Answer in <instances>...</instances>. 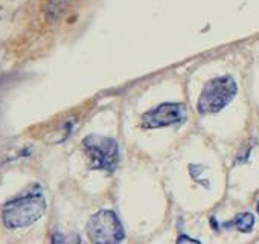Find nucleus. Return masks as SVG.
<instances>
[{
    "instance_id": "f257e3e1",
    "label": "nucleus",
    "mask_w": 259,
    "mask_h": 244,
    "mask_svg": "<svg viewBox=\"0 0 259 244\" xmlns=\"http://www.w3.org/2000/svg\"><path fill=\"white\" fill-rule=\"evenodd\" d=\"M46 211L45 195L38 188L26 192L25 195L16 197L8 201L2 211V220L8 229H20L31 226Z\"/></svg>"
},
{
    "instance_id": "f03ea898",
    "label": "nucleus",
    "mask_w": 259,
    "mask_h": 244,
    "mask_svg": "<svg viewBox=\"0 0 259 244\" xmlns=\"http://www.w3.org/2000/svg\"><path fill=\"white\" fill-rule=\"evenodd\" d=\"M238 87L232 76L224 75L210 79L204 87L198 99L200 113H218L223 110L236 95Z\"/></svg>"
},
{
    "instance_id": "7ed1b4c3",
    "label": "nucleus",
    "mask_w": 259,
    "mask_h": 244,
    "mask_svg": "<svg viewBox=\"0 0 259 244\" xmlns=\"http://www.w3.org/2000/svg\"><path fill=\"white\" fill-rule=\"evenodd\" d=\"M92 168L113 173L119 164V144L113 138L90 135L82 141Z\"/></svg>"
},
{
    "instance_id": "20e7f679",
    "label": "nucleus",
    "mask_w": 259,
    "mask_h": 244,
    "mask_svg": "<svg viewBox=\"0 0 259 244\" xmlns=\"http://www.w3.org/2000/svg\"><path fill=\"white\" fill-rule=\"evenodd\" d=\"M89 238L99 244H114L123 239V227L113 211L102 209L96 212L87 224Z\"/></svg>"
},
{
    "instance_id": "39448f33",
    "label": "nucleus",
    "mask_w": 259,
    "mask_h": 244,
    "mask_svg": "<svg viewBox=\"0 0 259 244\" xmlns=\"http://www.w3.org/2000/svg\"><path fill=\"white\" fill-rule=\"evenodd\" d=\"M186 117V107L182 102H165L144 114L142 122L147 129L169 127L183 122Z\"/></svg>"
},
{
    "instance_id": "423d86ee",
    "label": "nucleus",
    "mask_w": 259,
    "mask_h": 244,
    "mask_svg": "<svg viewBox=\"0 0 259 244\" xmlns=\"http://www.w3.org/2000/svg\"><path fill=\"white\" fill-rule=\"evenodd\" d=\"M75 4V0H49L45 13L49 20H57L60 19L72 5Z\"/></svg>"
},
{
    "instance_id": "0eeeda50",
    "label": "nucleus",
    "mask_w": 259,
    "mask_h": 244,
    "mask_svg": "<svg viewBox=\"0 0 259 244\" xmlns=\"http://www.w3.org/2000/svg\"><path fill=\"white\" fill-rule=\"evenodd\" d=\"M233 226L239 230V232H244V233H248L251 232L253 226H254V217L253 214L250 212H242V214H238L233 220Z\"/></svg>"
},
{
    "instance_id": "6e6552de",
    "label": "nucleus",
    "mask_w": 259,
    "mask_h": 244,
    "mask_svg": "<svg viewBox=\"0 0 259 244\" xmlns=\"http://www.w3.org/2000/svg\"><path fill=\"white\" fill-rule=\"evenodd\" d=\"M179 242H200V241L192 239V238H188V236H180L179 238Z\"/></svg>"
},
{
    "instance_id": "1a4fd4ad",
    "label": "nucleus",
    "mask_w": 259,
    "mask_h": 244,
    "mask_svg": "<svg viewBox=\"0 0 259 244\" xmlns=\"http://www.w3.org/2000/svg\"><path fill=\"white\" fill-rule=\"evenodd\" d=\"M257 212H259V201H257Z\"/></svg>"
}]
</instances>
